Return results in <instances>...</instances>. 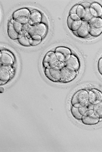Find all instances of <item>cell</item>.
I'll return each instance as SVG.
<instances>
[{
    "label": "cell",
    "mask_w": 102,
    "mask_h": 152,
    "mask_svg": "<svg viewBox=\"0 0 102 152\" xmlns=\"http://www.w3.org/2000/svg\"><path fill=\"white\" fill-rule=\"evenodd\" d=\"M42 41V39L37 40H34L32 39H29V42L30 45L35 46L38 45Z\"/></svg>",
    "instance_id": "29"
},
{
    "label": "cell",
    "mask_w": 102,
    "mask_h": 152,
    "mask_svg": "<svg viewBox=\"0 0 102 152\" xmlns=\"http://www.w3.org/2000/svg\"><path fill=\"white\" fill-rule=\"evenodd\" d=\"M83 124L86 125H94L100 122V118L96 116L94 114L89 116H83L81 119Z\"/></svg>",
    "instance_id": "13"
},
{
    "label": "cell",
    "mask_w": 102,
    "mask_h": 152,
    "mask_svg": "<svg viewBox=\"0 0 102 152\" xmlns=\"http://www.w3.org/2000/svg\"><path fill=\"white\" fill-rule=\"evenodd\" d=\"M5 91L4 88L3 87H1V93L4 92Z\"/></svg>",
    "instance_id": "34"
},
{
    "label": "cell",
    "mask_w": 102,
    "mask_h": 152,
    "mask_svg": "<svg viewBox=\"0 0 102 152\" xmlns=\"http://www.w3.org/2000/svg\"><path fill=\"white\" fill-rule=\"evenodd\" d=\"M94 104L90 103L87 104L85 106L79 108V112L83 116H89L94 114Z\"/></svg>",
    "instance_id": "11"
},
{
    "label": "cell",
    "mask_w": 102,
    "mask_h": 152,
    "mask_svg": "<svg viewBox=\"0 0 102 152\" xmlns=\"http://www.w3.org/2000/svg\"><path fill=\"white\" fill-rule=\"evenodd\" d=\"M98 70L99 72L102 75V58L99 60L98 63Z\"/></svg>",
    "instance_id": "30"
},
{
    "label": "cell",
    "mask_w": 102,
    "mask_h": 152,
    "mask_svg": "<svg viewBox=\"0 0 102 152\" xmlns=\"http://www.w3.org/2000/svg\"><path fill=\"white\" fill-rule=\"evenodd\" d=\"M30 24L31 26L41 23L42 20V15L40 12L36 10H33L30 12L29 17Z\"/></svg>",
    "instance_id": "12"
},
{
    "label": "cell",
    "mask_w": 102,
    "mask_h": 152,
    "mask_svg": "<svg viewBox=\"0 0 102 152\" xmlns=\"http://www.w3.org/2000/svg\"><path fill=\"white\" fill-rule=\"evenodd\" d=\"M102 33V27L97 28L92 27L91 25L90 33L91 36L97 37L100 35Z\"/></svg>",
    "instance_id": "23"
},
{
    "label": "cell",
    "mask_w": 102,
    "mask_h": 152,
    "mask_svg": "<svg viewBox=\"0 0 102 152\" xmlns=\"http://www.w3.org/2000/svg\"><path fill=\"white\" fill-rule=\"evenodd\" d=\"M91 5L96 13L95 14L93 17L100 18L102 15V6L97 2L92 3Z\"/></svg>",
    "instance_id": "21"
},
{
    "label": "cell",
    "mask_w": 102,
    "mask_h": 152,
    "mask_svg": "<svg viewBox=\"0 0 102 152\" xmlns=\"http://www.w3.org/2000/svg\"><path fill=\"white\" fill-rule=\"evenodd\" d=\"M14 21H15V20H14L13 19H13H12V20H11L10 21V22L11 23L13 24Z\"/></svg>",
    "instance_id": "35"
},
{
    "label": "cell",
    "mask_w": 102,
    "mask_h": 152,
    "mask_svg": "<svg viewBox=\"0 0 102 152\" xmlns=\"http://www.w3.org/2000/svg\"><path fill=\"white\" fill-rule=\"evenodd\" d=\"M30 12L29 10L26 8L20 9L14 12L12 15V17L14 20L21 16H26L29 17Z\"/></svg>",
    "instance_id": "15"
},
{
    "label": "cell",
    "mask_w": 102,
    "mask_h": 152,
    "mask_svg": "<svg viewBox=\"0 0 102 152\" xmlns=\"http://www.w3.org/2000/svg\"><path fill=\"white\" fill-rule=\"evenodd\" d=\"M95 115L100 119H102V101L94 105Z\"/></svg>",
    "instance_id": "20"
},
{
    "label": "cell",
    "mask_w": 102,
    "mask_h": 152,
    "mask_svg": "<svg viewBox=\"0 0 102 152\" xmlns=\"http://www.w3.org/2000/svg\"><path fill=\"white\" fill-rule=\"evenodd\" d=\"M49 72L56 83L59 82L61 77V70L54 69H49Z\"/></svg>",
    "instance_id": "19"
},
{
    "label": "cell",
    "mask_w": 102,
    "mask_h": 152,
    "mask_svg": "<svg viewBox=\"0 0 102 152\" xmlns=\"http://www.w3.org/2000/svg\"><path fill=\"white\" fill-rule=\"evenodd\" d=\"M45 69H54L61 70L65 66V63L59 61L55 52L49 51L45 55L43 61Z\"/></svg>",
    "instance_id": "1"
},
{
    "label": "cell",
    "mask_w": 102,
    "mask_h": 152,
    "mask_svg": "<svg viewBox=\"0 0 102 152\" xmlns=\"http://www.w3.org/2000/svg\"><path fill=\"white\" fill-rule=\"evenodd\" d=\"M13 27L14 29L16 30V31L19 35H22L21 30H22V28L23 25L17 22L16 21H15L13 24Z\"/></svg>",
    "instance_id": "26"
},
{
    "label": "cell",
    "mask_w": 102,
    "mask_h": 152,
    "mask_svg": "<svg viewBox=\"0 0 102 152\" xmlns=\"http://www.w3.org/2000/svg\"><path fill=\"white\" fill-rule=\"evenodd\" d=\"M82 23V20H74L71 19L69 15L68 18L67 23L68 27L72 31L78 30L81 26Z\"/></svg>",
    "instance_id": "14"
},
{
    "label": "cell",
    "mask_w": 102,
    "mask_h": 152,
    "mask_svg": "<svg viewBox=\"0 0 102 152\" xmlns=\"http://www.w3.org/2000/svg\"><path fill=\"white\" fill-rule=\"evenodd\" d=\"M79 5H75L70 9V15L72 14H76L77 8Z\"/></svg>",
    "instance_id": "32"
},
{
    "label": "cell",
    "mask_w": 102,
    "mask_h": 152,
    "mask_svg": "<svg viewBox=\"0 0 102 152\" xmlns=\"http://www.w3.org/2000/svg\"><path fill=\"white\" fill-rule=\"evenodd\" d=\"M95 13L96 12L91 4L85 2L79 5L77 9L76 14L82 21H89Z\"/></svg>",
    "instance_id": "2"
},
{
    "label": "cell",
    "mask_w": 102,
    "mask_h": 152,
    "mask_svg": "<svg viewBox=\"0 0 102 152\" xmlns=\"http://www.w3.org/2000/svg\"><path fill=\"white\" fill-rule=\"evenodd\" d=\"M65 67L69 69L76 72L80 67V63L78 58L76 56L71 54L70 57L65 62Z\"/></svg>",
    "instance_id": "8"
},
{
    "label": "cell",
    "mask_w": 102,
    "mask_h": 152,
    "mask_svg": "<svg viewBox=\"0 0 102 152\" xmlns=\"http://www.w3.org/2000/svg\"><path fill=\"white\" fill-rule=\"evenodd\" d=\"M91 24L89 21H82L81 26L77 30L78 37L83 39H87L90 38L91 36L90 33Z\"/></svg>",
    "instance_id": "7"
},
{
    "label": "cell",
    "mask_w": 102,
    "mask_h": 152,
    "mask_svg": "<svg viewBox=\"0 0 102 152\" xmlns=\"http://www.w3.org/2000/svg\"><path fill=\"white\" fill-rule=\"evenodd\" d=\"M89 22L94 28H99L102 27V19L100 17H93Z\"/></svg>",
    "instance_id": "18"
},
{
    "label": "cell",
    "mask_w": 102,
    "mask_h": 152,
    "mask_svg": "<svg viewBox=\"0 0 102 152\" xmlns=\"http://www.w3.org/2000/svg\"><path fill=\"white\" fill-rule=\"evenodd\" d=\"M13 69L11 66H1L0 68V84H6L13 76Z\"/></svg>",
    "instance_id": "5"
},
{
    "label": "cell",
    "mask_w": 102,
    "mask_h": 152,
    "mask_svg": "<svg viewBox=\"0 0 102 152\" xmlns=\"http://www.w3.org/2000/svg\"><path fill=\"white\" fill-rule=\"evenodd\" d=\"M73 33L74 35L78 37V33H77V31H73Z\"/></svg>",
    "instance_id": "33"
},
{
    "label": "cell",
    "mask_w": 102,
    "mask_h": 152,
    "mask_svg": "<svg viewBox=\"0 0 102 152\" xmlns=\"http://www.w3.org/2000/svg\"><path fill=\"white\" fill-rule=\"evenodd\" d=\"M70 111L73 116L75 119L78 120H81L83 116L79 112V108L72 106Z\"/></svg>",
    "instance_id": "22"
},
{
    "label": "cell",
    "mask_w": 102,
    "mask_h": 152,
    "mask_svg": "<svg viewBox=\"0 0 102 152\" xmlns=\"http://www.w3.org/2000/svg\"><path fill=\"white\" fill-rule=\"evenodd\" d=\"M18 40V42L21 45L24 46H29L30 45L29 39L27 38L26 35H23L22 37Z\"/></svg>",
    "instance_id": "25"
},
{
    "label": "cell",
    "mask_w": 102,
    "mask_h": 152,
    "mask_svg": "<svg viewBox=\"0 0 102 152\" xmlns=\"http://www.w3.org/2000/svg\"><path fill=\"white\" fill-rule=\"evenodd\" d=\"M76 75V72L71 70L65 66L61 70L59 83H70L75 79Z\"/></svg>",
    "instance_id": "6"
},
{
    "label": "cell",
    "mask_w": 102,
    "mask_h": 152,
    "mask_svg": "<svg viewBox=\"0 0 102 152\" xmlns=\"http://www.w3.org/2000/svg\"><path fill=\"white\" fill-rule=\"evenodd\" d=\"M88 92L90 103L95 105L102 101V92L99 90L92 89Z\"/></svg>",
    "instance_id": "9"
},
{
    "label": "cell",
    "mask_w": 102,
    "mask_h": 152,
    "mask_svg": "<svg viewBox=\"0 0 102 152\" xmlns=\"http://www.w3.org/2000/svg\"><path fill=\"white\" fill-rule=\"evenodd\" d=\"M55 52H58L62 54L66 58V61L68 59L71 55L70 49L66 47H57L55 49Z\"/></svg>",
    "instance_id": "17"
},
{
    "label": "cell",
    "mask_w": 102,
    "mask_h": 152,
    "mask_svg": "<svg viewBox=\"0 0 102 152\" xmlns=\"http://www.w3.org/2000/svg\"><path fill=\"white\" fill-rule=\"evenodd\" d=\"M47 31V26L44 23H40L31 26L28 32L30 36L29 39L37 40L42 39L45 35Z\"/></svg>",
    "instance_id": "4"
},
{
    "label": "cell",
    "mask_w": 102,
    "mask_h": 152,
    "mask_svg": "<svg viewBox=\"0 0 102 152\" xmlns=\"http://www.w3.org/2000/svg\"><path fill=\"white\" fill-rule=\"evenodd\" d=\"M45 76L49 80H51V82L56 83L55 80L51 75L50 72H49V69H45Z\"/></svg>",
    "instance_id": "28"
},
{
    "label": "cell",
    "mask_w": 102,
    "mask_h": 152,
    "mask_svg": "<svg viewBox=\"0 0 102 152\" xmlns=\"http://www.w3.org/2000/svg\"><path fill=\"white\" fill-rule=\"evenodd\" d=\"M31 25L30 24L23 25L21 32L23 35H26L28 33Z\"/></svg>",
    "instance_id": "27"
},
{
    "label": "cell",
    "mask_w": 102,
    "mask_h": 152,
    "mask_svg": "<svg viewBox=\"0 0 102 152\" xmlns=\"http://www.w3.org/2000/svg\"><path fill=\"white\" fill-rule=\"evenodd\" d=\"M69 16L71 19L74 20H81L80 18L76 14H72L69 15Z\"/></svg>",
    "instance_id": "31"
},
{
    "label": "cell",
    "mask_w": 102,
    "mask_h": 152,
    "mask_svg": "<svg viewBox=\"0 0 102 152\" xmlns=\"http://www.w3.org/2000/svg\"><path fill=\"white\" fill-rule=\"evenodd\" d=\"M89 102L88 92L85 89H81L73 95L71 103L73 107L79 108L85 106Z\"/></svg>",
    "instance_id": "3"
},
{
    "label": "cell",
    "mask_w": 102,
    "mask_h": 152,
    "mask_svg": "<svg viewBox=\"0 0 102 152\" xmlns=\"http://www.w3.org/2000/svg\"><path fill=\"white\" fill-rule=\"evenodd\" d=\"M7 32L9 38L12 39H18V36L19 34L15 30L13 24L11 23L10 22H9L8 23Z\"/></svg>",
    "instance_id": "16"
},
{
    "label": "cell",
    "mask_w": 102,
    "mask_h": 152,
    "mask_svg": "<svg viewBox=\"0 0 102 152\" xmlns=\"http://www.w3.org/2000/svg\"><path fill=\"white\" fill-rule=\"evenodd\" d=\"M0 61L1 66H12L14 64L13 58L10 55L5 53H1Z\"/></svg>",
    "instance_id": "10"
},
{
    "label": "cell",
    "mask_w": 102,
    "mask_h": 152,
    "mask_svg": "<svg viewBox=\"0 0 102 152\" xmlns=\"http://www.w3.org/2000/svg\"><path fill=\"white\" fill-rule=\"evenodd\" d=\"M15 21L21 24L25 25L30 24V20L29 17L21 16L18 17L15 20Z\"/></svg>",
    "instance_id": "24"
}]
</instances>
